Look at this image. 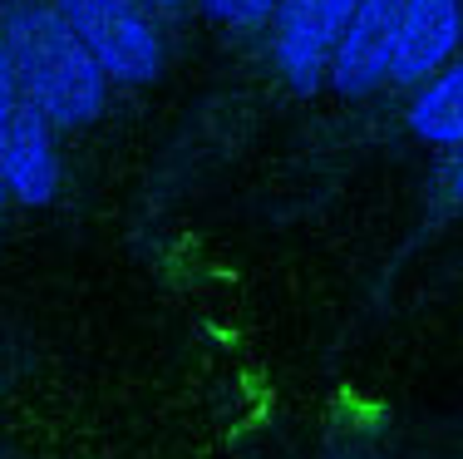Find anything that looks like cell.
<instances>
[{
    "label": "cell",
    "mask_w": 463,
    "mask_h": 459,
    "mask_svg": "<svg viewBox=\"0 0 463 459\" xmlns=\"http://www.w3.org/2000/svg\"><path fill=\"white\" fill-rule=\"evenodd\" d=\"M454 178H458V193H463V158H458V173H454Z\"/></svg>",
    "instance_id": "13"
},
{
    "label": "cell",
    "mask_w": 463,
    "mask_h": 459,
    "mask_svg": "<svg viewBox=\"0 0 463 459\" xmlns=\"http://www.w3.org/2000/svg\"><path fill=\"white\" fill-rule=\"evenodd\" d=\"M463 45V5L458 0H404L400 35H394V60H390V84L419 90L439 70L458 60Z\"/></svg>",
    "instance_id": "5"
},
{
    "label": "cell",
    "mask_w": 463,
    "mask_h": 459,
    "mask_svg": "<svg viewBox=\"0 0 463 459\" xmlns=\"http://www.w3.org/2000/svg\"><path fill=\"white\" fill-rule=\"evenodd\" d=\"M360 0H281L277 10V70L296 94H321L330 80V54L345 35Z\"/></svg>",
    "instance_id": "3"
},
{
    "label": "cell",
    "mask_w": 463,
    "mask_h": 459,
    "mask_svg": "<svg viewBox=\"0 0 463 459\" xmlns=\"http://www.w3.org/2000/svg\"><path fill=\"white\" fill-rule=\"evenodd\" d=\"M0 173H5V193L20 207H50L54 193H60L54 124L25 100L0 124Z\"/></svg>",
    "instance_id": "6"
},
{
    "label": "cell",
    "mask_w": 463,
    "mask_h": 459,
    "mask_svg": "<svg viewBox=\"0 0 463 459\" xmlns=\"http://www.w3.org/2000/svg\"><path fill=\"white\" fill-rule=\"evenodd\" d=\"M20 104V80H15V64H10L5 45H0V124L10 119V109Z\"/></svg>",
    "instance_id": "8"
},
{
    "label": "cell",
    "mask_w": 463,
    "mask_h": 459,
    "mask_svg": "<svg viewBox=\"0 0 463 459\" xmlns=\"http://www.w3.org/2000/svg\"><path fill=\"white\" fill-rule=\"evenodd\" d=\"M207 20H222V25H237V0H197Z\"/></svg>",
    "instance_id": "10"
},
{
    "label": "cell",
    "mask_w": 463,
    "mask_h": 459,
    "mask_svg": "<svg viewBox=\"0 0 463 459\" xmlns=\"http://www.w3.org/2000/svg\"><path fill=\"white\" fill-rule=\"evenodd\" d=\"M54 10L114 84H153L163 74V40L143 0H60Z\"/></svg>",
    "instance_id": "2"
},
{
    "label": "cell",
    "mask_w": 463,
    "mask_h": 459,
    "mask_svg": "<svg viewBox=\"0 0 463 459\" xmlns=\"http://www.w3.org/2000/svg\"><path fill=\"white\" fill-rule=\"evenodd\" d=\"M10 198V193H5V173H0V203H5Z\"/></svg>",
    "instance_id": "12"
},
{
    "label": "cell",
    "mask_w": 463,
    "mask_h": 459,
    "mask_svg": "<svg viewBox=\"0 0 463 459\" xmlns=\"http://www.w3.org/2000/svg\"><path fill=\"white\" fill-rule=\"evenodd\" d=\"M410 129L429 148H463V54L414 90Z\"/></svg>",
    "instance_id": "7"
},
{
    "label": "cell",
    "mask_w": 463,
    "mask_h": 459,
    "mask_svg": "<svg viewBox=\"0 0 463 459\" xmlns=\"http://www.w3.org/2000/svg\"><path fill=\"white\" fill-rule=\"evenodd\" d=\"M281 0H237V25L241 30H257L267 25V20H277Z\"/></svg>",
    "instance_id": "9"
},
{
    "label": "cell",
    "mask_w": 463,
    "mask_h": 459,
    "mask_svg": "<svg viewBox=\"0 0 463 459\" xmlns=\"http://www.w3.org/2000/svg\"><path fill=\"white\" fill-rule=\"evenodd\" d=\"M400 15H404V0H360L335 54H330V80H326L330 90L345 94V100H365L390 80Z\"/></svg>",
    "instance_id": "4"
},
{
    "label": "cell",
    "mask_w": 463,
    "mask_h": 459,
    "mask_svg": "<svg viewBox=\"0 0 463 459\" xmlns=\"http://www.w3.org/2000/svg\"><path fill=\"white\" fill-rule=\"evenodd\" d=\"M0 45H5L10 64H15L20 100L35 104L54 129H84L104 114L109 74L84 50V40L64 25L60 10L35 5V10L10 15Z\"/></svg>",
    "instance_id": "1"
},
{
    "label": "cell",
    "mask_w": 463,
    "mask_h": 459,
    "mask_svg": "<svg viewBox=\"0 0 463 459\" xmlns=\"http://www.w3.org/2000/svg\"><path fill=\"white\" fill-rule=\"evenodd\" d=\"M148 5H158V10H178L183 0H148Z\"/></svg>",
    "instance_id": "11"
}]
</instances>
